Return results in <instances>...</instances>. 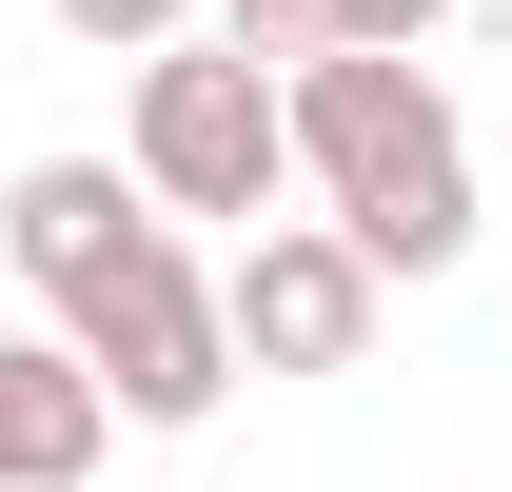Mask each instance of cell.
Segmentation results:
<instances>
[{
    "label": "cell",
    "instance_id": "2",
    "mask_svg": "<svg viewBox=\"0 0 512 492\" xmlns=\"http://www.w3.org/2000/svg\"><path fill=\"white\" fill-rule=\"evenodd\" d=\"M296 178H316V217L375 276H453L473 256V119L434 99V60H375V40L296 60Z\"/></svg>",
    "mask_w": 512,
    "mask_h": 492
},
{
    "label": "cell",
    "instance_id": "5",
    "mask_svg": "<svg viewBox=\"0 0 512 492\" xmlns=\"http://www.w3.org/2000/svg\"><path fill=\"white\" fill-rule=\"evenodd\" d=\"M99 433H119V394L79 335H0V492H79Z\"/></svg>",
    "mask_w": 512,
    "mask_h": 492
},
{
    "label": "cell",
    "instance_id": "1",
    "mask_svg": "<svg viewBox=\"0 0 512 492\" xmlns=\"http://www.w3.org/2000/svg\"><path fill=\"white\" fill-rule=\"evenodd\" d=\"M0 256H20L40 335L99 355L119 433H197L237 394V296H217L197 237L138 197V158H20V178H0Z\"/></svg>",
    "mask_w": 512,
    "mask_h": 492
},
{
    "label": "cell",
    "instance_id": "6",
    "mask_svg": "<svg viewBox=\"0 0 512 492\" xmlns=\"http://www.w3.org/2000/svg\"><path fill=\"white\" fill-rule=\"evenodd\" d=\"M217 40H237V60H335V40H355V0H217Z\"/></svg>",
    "mask_w": 512,
    "mask_h": 492
},
{
    "label": "cell",
    "instance_id": "8",
    "mask_svg": "<svg viewBox=\"0 0 512 492\" xmlns=\"http://www.w3.org/2000/svg\"><path fill=\"white\" fill-rule=\"evenodd\" d=\"M434 20H453V0H355V40H375V60H414Z\"/></svg>",
    "mask_w": 512,
    "mask_h": 492
},
{
    "label": "cell",
    "instance_id": "7",
    "mask_svg": "<svg viewBox=\"0 0 512 492\" xmlns=\"http://www.w3.org/2000/svg\"><path fill=\"white\" fill-rule=\"evenodd\" d=\"M40 20H60V40H99V60H178L217 0H40Z\"/></svg>",
    "mask_w": 512,
    "mask_h": 492
},
{
    "label": "cell",
    "instance_id": "3",
    "mask_svg": "<svg viewBox=\"0 0 512 492\" xmlns=\"http://www.w3.org/2000/svg\"><path fill=\"white\" fill-rule=\"evenodd\" d=\"M119 158H138V197H158V217H237V237H256V217L296 197V79H276V60H237V40L197 20L178 60H138Z\"/></svg>",
    "mask_w": 512,
    "mask_h": 492
},
{
    "label": "cell",
    "instance_id": "4",
    "mask_svg": "<svg viewBox=\"0 0 512 492\" xmlns=\"http://www.w3.org/2000/svg\"><path fill=\"white\" fill-rule=\"evenodd\" d=\"M217 296H237V374H355L375 315H394V276L335 237V217H256V237L217 256Z\"/></svg>",
    "mask_w": 512,
    "mask_h": 492
}]
</instances>
